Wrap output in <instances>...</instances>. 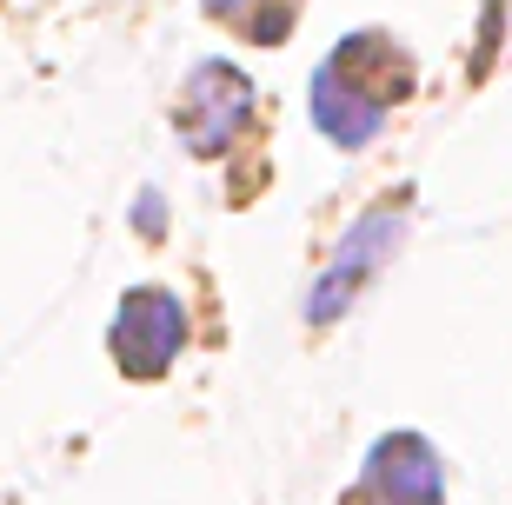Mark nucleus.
I'll return each instance as SVG.
<instances>
[{
    "label": "nucleus",
    "instance_id": "f257e3e1",
    "mask_svg": "<svg viewBox=\"0 0 512 505\" xmlns=\"http://www.w3.org/2000/svg\"><path fill=\"white\" fill-rule=\"evenodd\" d=\"M386 107H393V74L360 80L353 54H333L320 67V80H313V120H320V133H326V140H340V147L373 140L380 120H386Z\"/></svg>",
    "mask_w": 512,
    "mask_h": 505
},
{
    "label": "nucleus",
    "instance_id": "f03ea898",
    "mask_svg": "<svg viewBox=\"0 0 512 505\" xmlns=\"http://www.w3.org/2000/svg\"><path fill=\"white\" fill-rule=\"evenodd\" d=\"M240 120H247V80L233 74L227 60L193 67L187 94H180V133H187V147L193 153H227Z\"/></svg>",
    "mask_w": 512,
    "mask_h": 505
},
{
    "label": "nucleus",
    "instance_id": "7ed1b4c3",
    "mask_svg": "<svg viewBox=\"0 0 512 505\" xmlns=\"http://www.w3.org/2000/svg\"><path fill=\"white\" fill-rule=\"evenodd\" d=\"M180 339H187V313L173 293H133L114 319V353L127 373H160L173 353H180Z\"/></svg>",
    "mask_w": 512,
    "mask_h": 505
},
{
    "label": "nucleus",
    "instance_id": "20e7f679",
    "mask_svg": "<svg viewBox=\"0 0 512 505\" xmlns=\"http://www.w3.org/2000/svg\"><path fill=\"white\" fill-rule=\"evenodd\" d=\"M393 240H399V220H393V213H366V220L340 240V260L326 266V280L313 286V319L346 313V300L360 293V280H373V273L386 266Z\"/></svg>",
    "mask_w": 512,
    "mask_h": 505
},
{
    "label": "nucleus",
    "instance_id": "39448f33",
    "mask_svg": "<svg viewBox=\"0 0 512 505\" xmlns=\"http://www.w3.org/2000/svg\"><path fill=\"white\" fill-rule=\"evenodd\" d=\"M360 505H439V466L419 439H386L366 466Z\"/></svg>",
    "mask_w": 512,
    "mask_h": 505
},
{
    "label": "nucleus",
    "instance_id": "423d86ee",
    "mask_svg": "<svg viewBox=\"0 0 512 505\" xmlns=\"http://www.w3.org/2000/svg\"><path fill=\"white\" fill-rule=\"evenodd\" d=\"M220 20H233L240 34H253L266 47V40H280V27L293 20V0H207Z\"/></svg>",
    "mask_w": 512,
    "mask_h": 505
}]
</instances>
